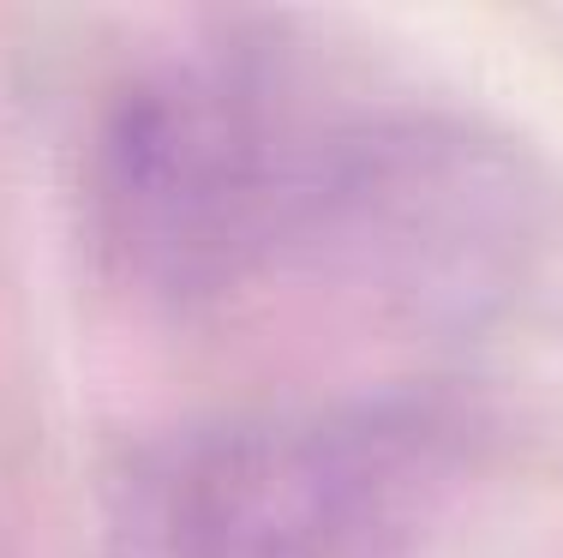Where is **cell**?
Returning <instances> with one entry per match:
<instances>
[{
    "mask_svg": "<svg viewBox=\"0 0 563 558\" xmlns=\"http://www.w3.org/2000/svg\"><path fill=\"white\" fill-rule=\"evenodd\" d=\"M486 438V408L444 384L192 427L126 481L120 558H420Z\"/></svg>",
    "mask_w": 563,
    "mask_h": 558,
    "instance_id": "7a4b0ae2",
    "label": "cell"
},
{
    "mask_svg": "<svg viewBox=\"0 0 563 558\" xmlns=\"http://www.w3.org/2000/svg\"><path fill=\"white\" fill-rule=\"evenodd\" d=\"M558 234L545 168L426 97L342 78L271 24L240 186V276H306L426 330L528 295Z\"/></svg>",
    "mask_w": 563,
    "mask_h": 558,
    "instance_id": "6da1fadb",
    "label": "cell"
}]
</instances>
